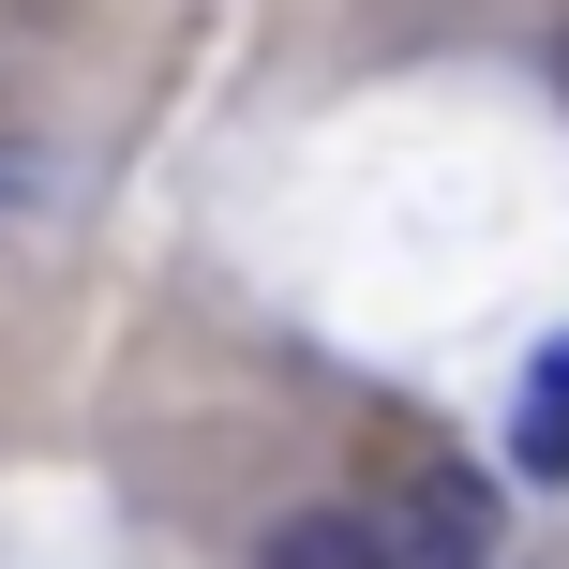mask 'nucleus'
<instances>
[{"mask_svg": "<svg viewBox=\"0 0 569 569\" xmlns=\"http://www.w3.org/2000/svg\"><path fill=\"white\" fill-rule=\"evenodd\" d=\"M510 450H525V480H569V345L540 375H525V420H510Z\"/></svg>", "mask_w": 569, "mask_h": 569, "instance_id": "obj_3", "label": "nucleus"}, {"mask_svg": "<svg viewBox=\"0 0 569 569\" xmlns=\"http://www.w3.org/2000/svg\"><path fill=\"white\" fill-rule=\"evenodd\" d=\"M270 569H405V555L375 540V510H300V525L270 540Z\"/></svg>", "mask_w": 569, "mask_h": 569, "instance_id": "obj_2", "label": "nucleus"}, {"mask_svg": "<svg viewBox=\"0 0 569 569\" xmlns=\"http://www.w3.org/2000/svg\"><path fill=\"white\" fill-rule=\"evenodd\" d=\"M375 540L405 569H480L495 555V480L435 435H375Z\"/></svg>", "mask_w": 569, "mask_h": 569, "instance_id": "obj_1", "label": "nucleus"}]
</instances>
